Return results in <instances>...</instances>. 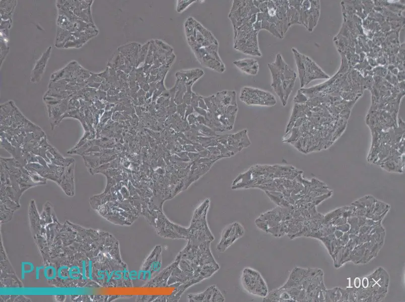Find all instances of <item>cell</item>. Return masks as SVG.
I'll use <instances>...</instances> for the list:
<instances>
[{
    "mask_svg": "<svg viewBox=\"0 0 405 302\" xmlns=\"http://www.w3.org/2000/svg\"><path fill=\"white\" fill-rule=\"evenodd\" d=\"M28 217L49 284L66 288L132 287L119 242L111 234L68 220L61 223L49 202L39 213L32 200Z\"/></svg>",
    "mask_w": 405,
    "mask_h": 302,
    "instance_id": "6da1fadb",
    "label": "cell"
},
{
    "mask_svg": "<svg viewBox=\"0 0 405 302\" xmlns=\"http://www.w3.org/2000/svg\"><path fill=\"white\" fill-rule=\"evenodd\" d=\"M260 12L253 24L257 31L264 29L282 39L289 28L299 23V12L288 1H253Z\"/></svg>",
    "mask_w": 405,
    "mask_h": 302,
    "instance_id": "7a4b0ae2",
    "label": "cell"
},
{
    "mask_svg": "<svg viewBox=\"0 0 405 302\" xmlns=\"http://www.w3.org/2000/svg\"><path fill=\"white\" fill-rule=\"evenodd\" d=\"M187 41L199 63L219 73L225 71V64L219 53V42L214 35L193 18L185 23Z\"/></svg>",
    "mask_w": 405,
    "mask_h": 302,
    "instance_id": "3957f363",
    "label": "cell"
},
{
    "mask_svg": "<svg viewBox=\"0 0 405 302\" xmlns=\"http://www.w3.org/2000/svg\"><path fill=\"white\" fill-rule=\"evenodd\" d=\"M267 66L272 78L271 86L280 98L283 106H285L294 88L297 74L280 53L277 54L275 60L268 63Z\"/></svg>",
    "mask_w": 405,
    "mask_h": 302,
    "instance_id": "277c9868",
    "label": "cell"
},
{
    "mask_svg": "<svg viewBox=\"0 0 405 302\" xmlns=\"http://www.w3.org/2000/svg\"><path fill=\"white\" fill-rule=\"evenodd\" d=\"M210 205V200L206 199L194 211L190 225L188 228V236L187 240L196 243L212 241L214 238L207 223V213Z\"/></svg>",
    "mask_w": 405,
    "mask_h": 302,
    "instance_id": "5b68a950",
    "label": "cell"
},
{
    "mask_svg": "<svg viewBox=\"0 0 405 302\" xmlns=\"http://www.w3.org/2000/svg\"><path fill=\"white\" fill-rule=\"evenodd\" d=\"M249 22L234 31V48L243 53L253 56H261L258 42V33Z\"/></svg>",
    "mask_w": 405,
    "mask_h": 302,
    "instance_id": "8992f818",
    "label": "cell"
},
{
    "mask_svg": "<svg viewBox=\"0 0 405 302\" xmlns=\"http://www.w3.org/2000/svg\"><path fill=\"white\" fill-rule=\"evenodd\" d=\"M260 11L251 0H234L228 15L233 30L249 22L255 23Z\"/></svg>",
    "mask_w": 405,
    "mask_h": 302,
    "instance_id": "52a82bcc",
    "label": "cell"
},
{
    "mask_svg": "<svg viewBox=\"0 0 405 302\" xmlns=\"http://www.w3.org/2000/svg\"><path fill=\"white\" fill-rule=\"evenodd\" d=\"M157 235L164 238L185 239L188 236V229L171 221L163 212L158 214L152 225Z\"/></svg>",
    "mask_w": 405,
    "mask_h": 302,
    "instance_id": "ba28073f",
    "label": "cell"
},
{
    "mask_svg": "<svg viewBox=\"0 0 405 302\" xmlns=\"http://www.w3.org/2000/svg\"><path fill=\"white\" fill-rule=\"evenodd\" d=\"M244 288L249 293L260 297H265L268 293L267 284L257 271L250 268H245L241 277Z\"/></svg>",
    "mask_w": 405,
    "mask_h": 302,
    "instance_id": "9c48e42d",
    "label": "cell"
},
{
    "mask_svg": "<svg viewBox=\"0 0 405 302\" xmlns=\"http://www.w3.org/2000/svg\"><path fill=\"white\" fill-rule=\"evenodd\" d=\"M240 100L248 105L274 106L277 101L271 93L251 87H244L240 91Z\"/></svg>",
    "mask_w": 405,
    "mask_h": 302,
    "instance_id": "30bf717a",
    "label": "cell"
},
{
    "mask_svg": "<svg viewBox=\"0 0 405 302\" xmlns=\"http://www.w3.org/2000/svg\"><path fill=\"white\" fill-rule=\"evenodd\" d=\"M298 71L301 88L305 86L311 81L319 78L315 74V70H321L316 64L307 56L299 53L298 50L292 48Z\"/></svg>",
    "mask_w": 405,
    "mask_h": 302,
    "instance_id": "8fae6325",
    "label": "cell"
},
{
    "mask_svg": "<svg viewBox=\"0 0 405 302\" xmlns=\"http://www.w3.org/2000/svg\"><path fill=\"white\" fill-rule=\"evenodd\" d=\"M162 247L160 245H157L143 262L138 273V279L142 281L152 279V276L159 271L162 266Z\"/></svg>",
    "mask_w": 405,
    "mask_h": 302,
    "instance_id": "7c38bea8",
    "label": "cell"
},
{
    "mask_svg": "<svg viewBox=\"0 0 405 302\" xmlns=\"http://www.w3.org/2000/svg\"><path fill=\"white\" fill-rule=\"evenodd\" d=\"M1 286L2 287H22V282L17 276L10 263L3 244H1Z\"/></svg>",
    "mask_w": 405,
    "mask_h": 302,
    "instance_id": "4fadbf2b",
    "label": "cell"
},
{
    "mask_svg": "<svg viewBox=\"0 0 405 302\" xmlns=\"http://www.w3.org/2000/svg\"><path fill=\"white\" fill-rule=\"evenodd\" d=\"M244 234V229L239 223L234 222L229 224L222 232L220 241L216 247L217 250L220 252H224Z\"/></svg>",
    "mask_w": 405,
    "mask_h": 302,
    "instance_id": "5bb4252c",
    "label": "cell"
},
{
    "mask_svg": "<svg viewBox=\"0 0 405 302\" xmlns=\"http://www.w3.org/2000/svg\"><path fill=\"white\" fill-rule=\"evenodd\" d=\"M189 301L191 302H220L224 301L225 298L221 291L215 285H212L200 293L189 294L187 295Z\"/></svg>",
    "mask_w": 405,
    "mask_h": 302,
    "instance_id": "9a60e30c",
    "label": "cell"
},
{
    "mask_svg": "<svg viewBox=\"0 0 405 302\" xmlns=\"http://www.w3.org/2000/svg\"><path fill=\"white\" fill-rule=\"evenodd\" d=\"M51 49V47H49L36 62L31 74V82L37 83L40 81L50 57Z\"/></svg>",
    "mask_w": 405,
    "mask_h": 302,
    "instance_id": "2e32d148",
    "label": "cell"
},
{
    "mask_svg": "<svg viewBox=\"0 0 405 302\" xmlns=\"http://www.w3.org/2000/svg\"><path fill=\"white\" fill-rule=\"evenodd\" d=\"M233 63L242 72L251 76L256 75L259 71V64L257 60L245 58L233 61Z\"/></svg>",
    "mask_w": 405,
    "mask_h": 302,
    "instance_id": "e0dca14e",
    "label": "cell"
},
{
    "mask_svg": "<svg viewBox=\"0 0 405 302\" xmlns=\"http://www.w3.org/2000/svg\"><path fill=\"white\" fill-rule=\"evenodd\" d=\"M119 295H71V299L73 301H110L116 299L119 297H122Z\"/></svg>",
    "mask_w": 405,
    "mask_h": 302,
    "instance_id": "ac0fdd59",
    "label": "cell"
},
{
    "mask_svg": "<svg viewBox=\"0 0 405 302\" xmlns=\"http://www.w3.org/2000/svg\"><path fill=\"white\" fill-rule=\"evenodd\" d=\"M196 1H177V11L180 12L185 10L190 4L195 2Z\"/></svg>",
    "mask_w": 405,
    "mask_h": 302,
    "instance_id": "d6986e66",
    "label": "cell"
},
{
    "mask_svg": "<svg viewBox=\"0 0 405 302\" xmlns=\"http://www.w3.org/2000/svg\"><path fill=\"white\" fill-rule=\"evenodd\" d=\"M1 298L2 300H5L4 301H29V299L27 298L26 297H24L22 295L19 296H7L4 298V297L1 296Z\"/></svg>",
    "mask_w": 405,
    "mask_h": 302,
    "instance_id": "ffe728a7",
    "label": "cell"
},
{
    "mask_svg": "<svg viewBox=\"0 0 405 302\" xmlns=\"http://www.w3.org/2000/svg\"><path fill=\"white\" fill-rule=\"evenodd\" d=\"M187 106V105L186 104L182 103L178 105L177 107V112L182 118L184 117L185 116Z\"/></svg>",
    "mask_w": 405,
    "mask_h": 302,
    "instance_id": "44dd1931",
    "label": "cell"
},
{
    "mask_svg": "<svg viewBox=\"0 0 405 302\" xmlns=\"http://www.w3.org/2000/svg\"><path fill=\"white\" fill-rule=\"evenodd\" d=\"M194 110V108L190 105H187L185 114L184 118L186 119L188 117V116L191 114Z\"/></svg>",
    "mask_w": 405,
    "mask_h": 302,
    "instance_id": "7402d4cb",
    "label": "cell"
},
{
    "mask_svg": "<svg viewBox=\"0 0 405 302\" xmlns=\"http://www.w3.org/2000/svg\"><path fill=\"white\" fill-rule=\"evenodd\" d=\"M187 118L188 121V122H189V123L190 124H192V123H196V121H197L196 117L192 114H191L189 115V116H188V117Z\"/></svg>",
    "mask_w": 405,
    "mask_h": 302,
    "instance_id": "603a6c76",
    "label": "cell"
}]
</instances>
